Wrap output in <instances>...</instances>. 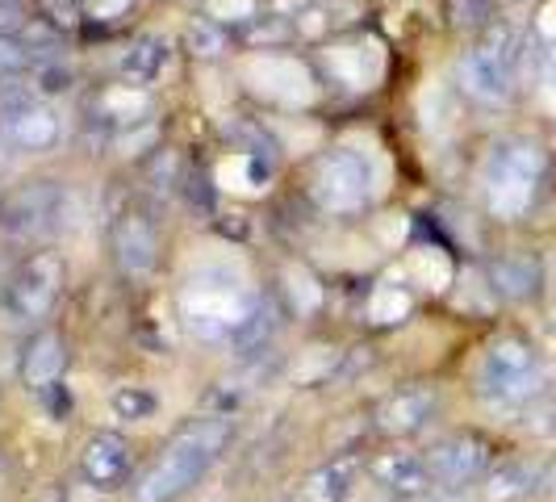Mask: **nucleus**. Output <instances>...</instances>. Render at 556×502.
I'll return each instance as SVG.
<instances>
[{"label":"nucleus","mask_w":556,"mask_h":502,"mask_svg":"<svg viewBox=\"0 0 556 502\" xmlns=\"http://www.w3.org/2000/svg\"><path fill=\"white\" fill-rule=\"evenodd\" d=\"M230 444V415H205L180 427L167 448L151 461V469L130 481L135 502H176L193 490L201 477L218 465V456Z\"/></svg>","instance_id":"1"},{"label":"nucleus","mask_w":556,"mask_h":502,"mask_svg":"<svg viewBox=\"0 0 556 502\" xmlns=\"http://www.w3.org/2000/svg\"><path fill=\"white\" fill-rule=\"evenodd\" d=\"M548 176V151L535 139H502L485 160V205L494 218H523Z\"/></svg>","instance_id":"2"},{"label":"nucleus","mask_w":556,"mask_h":502,"mask_svg":"<svg viewBox=\"0 0 556 502\" xmlns=\"http://www.w3.org/2000/svg\"><path fill=\"white\" fill-rule=\"evenodd\" d=\"M548 386L544 361L523 335H498L477 361V393L494 406H528Z\"/></svg>","instance_id":"3"},{"label":"nucleus","mask_w":556,"mask_h":502,"mask_svg":"<svg viewBox=\"0 0 556 502\" xmlns=\"http://www.w3.org/2000/svg\"><path fill=\"white\" fill-rule=\"evenodd\" d=\"M260 298L243 289L239 280H230L226 273H197L185 293H180V314H185V327L201 339H230L235 327L251 314Z\"/></svg>","instance_id":"4"},{"label":"nucleus","mask_w":556,"mask_h":502,"mask_svg":"<svg viewBox=\"0 0 556 502\" xmlns=\"http://www.w3.org/2000/svg\"><path fill=\"white\" fill-rule=\"evenodd\" d=\"M309 189L314 201L327 210V214H361L364 201L372 197V172L361 151H348V147H334L327 151L314 176H309Z\"/></svg>","instance_id":"5"},{"label":"nucleus","mask_w":556,"mask_h":502,"mask_svg":"<svg viewBox=\"0 0 556 502\" xmlns=\"http://www.w3.org/2000/svg\"><path fill=\"white\" fill-rule=\"evenodd\" d=\"M59 289H63V260L55 251H29L26 260L9 273L4 285V302L13 310V318H47L59 302Z\"/></svg>","instance_id":"6"},{"label":"nucleus","mask_w":556,"mask_h":502,"mask_svg":"<svg viewBox=\"0 0 556 502\" xmlns=\"http://www.w3.org/2000/svg\"><path fill=\"white\" fill-rule=\"evenodd\" d=\"M427 465H431L435 486L469 490L477 481H485V474L494 469V444L477 431H456V436H444L431 444Z\"/></svg>","instance_id":"7"},{"label":"nucleus","mask_w":556,"mask_h":502,"mask_svg":"<svg viewBox=\"0 0 556 502\" xmlns=\"http://www.w3.org/2000/svg\"><path fill=\"white\" fill-rule=\"evenodd\" d=\"M456 80H460V92L473 97L477 105L502 110L515 97V59L494 51L490 42H477L456 63Z\"/></svg>","instance_id":"8"},{"label":"nucleus","mask_w":556,"mask_h":502,"mask_svg":"<svg viewBox=\"0 0 556 502\" xmlns=\"http://www.w3.org/2000/svg\"><path fill=\"white\" fill-rule=\"evenodd\" d=\"M243 76L251 80V88L268 101H280V105H314L318 88H314V76L302 59L289 55H255L243 67Z\"/></svg>","instance_id":"9"},{"label":"nucleus","mask_w":556,"mask_h":502,"mask_svg":"<svg viewBox=\"0 0 556 502\" xmlns=\"http://www.w3.org/2000/svg\"><path fill=\"white\" fill-rule=\"evenodd\" d=\"M59 210H63V189L51 185V180H38V185H26V189L4 197V205H0V230L13 235V239L42 235V230L55 226Z\"/></svg>","instance_id":"10"},{"label":"nucleus","mask_w":556,"mask_h":502,"mask_svg":"<svg viewBox=\"0 0 556 502\" xmlns=\"http://www.w3.org/2000/svg\"><path fill=\"white\" fill-rule=\"evenodd\" d=\"M80 477L101 494L130 486V477H135V448H130V440L117 436V431L88 436V444L80 452Z\"/></svg>","instance_id":"11"},{"label":"nucleus","mask_w":556,"mask_h":502,"mask_svg":"<svg viewBox=\"0 0 556 502\" xmlns=\"http://www.w3.org/2000/svg\"><path fill=\"white\" fill-rule=\"evenodd\" d=\"M544 260L535 251H502L485 268V285L490 293L510 302V306H528L544 293Z\"/></svg>","instance_id":"12"},{"label":"nucleus","mask_w":556,"mask_h":502,"mask_svg":"<svg viewBox=\"0 0 556 502\" xmlns=\"http://www.w3.org/2000/svg\"><path fill=\"white\" fill-rule=\"evenodd\" d=\"M368 477H372V486H377L381 494H390V499L418 502L422 494H431V490H435V477H431L427 456H418V452H402V448L372 456V461H368Z\"/></svg>","instance_id":"13"},{"label":"nucleus","mask_w":556,"mask_h":502,"mask_svg":"<svg viewBox=\"0 0 556 502\" xmlns=\"http://www.w3.org/2000/svg\"><path fill=\"white\" fill-rule=\"evenodd\" d=\"M113 260L126 277H151L160 264V230L147 223L142 214H122L110 230Z\"/></svg>","instance_id":"14"},{"label":"nucleus","mask_w":556,"mask_h":502,"mask_svg":"<svg viewBox=\"0 0 556 502\" xmlns=\"http://www.w3.org/2000/svg\"><path fill=\"white\" fill-rule=\"evenodd\" d=\"M22 386L34 393H51L67 368V343L59 331H38L29 335V343L22 348Z\"/></svg>","instance_id":"15"},{"label":"nucleus","mask_w":556,"mask_h":502,"mask_svg":"<svg viewBox=\"0 0 556 502\" xmlns=\"http://www.w3.org/2000/svg\"><path fill=\"white\" fill-rule=\"evenodd\" d=\"M172 42L167 34H155L147 29L139 38H130V47L117 59V72H122V84H139V88H151L155 80H164L172 72Z\"/></svg>","instance_id":"16"},{"label":"nucleus","mask_w":556,"mask_h":502,"mask_svg":"<svg viewBox=\"0 0 556 502\" xmlns=\"http://www.w3.org/2000/svg\"><path fill=\"white\" fill-rule=\"evenodd\" d=\"M435 406H440V398H435V390H427V386L397 390L377 406V427L386 436H415V431H422L431 423Z\"/></svg>","instance_id":"17"},{"label":"nucleus","mask_w":556,"mask_h":502,"mask_svg":"<svg viewBox=\"0 0 556 502\" xmlns=\"http://www.w3.org/2000/svg\"><path fill=\"white\" fill-rule=\"evenodd\" d=\"M0 130H4V139L13 142L17 151H26V155L51 151V147L59 142V135H63L59 113L51 110V101H34V105H26L13 122H4Z\"/></svg>","instance_id":"18"},{"label":"nucleus","mask_w":556,"mask_h":502,"mask_svg":"<svg viewBox=\"0 0 556 502\" xmlns=\"http://www.w3.org/2000/svg\"><path fill=\"white\" fill-rule=\"evenodd\" d=\"M364 461L356 452H339L331 461H323L302 486V502H348L356 477H361Z\"/></svg>","instance_id":"19"},{"label":"nucleus","mask_w":556,"mask_h":502,"mask_svg":"<svg viewBox=\"0 0 556 502\" xmlns=\"http://www.w3.org/2000/svg\"><path fill=\"white\" fill-rule=\"evenodd\" d=\"M92 113L113 126V130H130V126H142L147 113H151V88H139V84H110L97 101H92Z\"/></svg>","instance_id":"20"},{"label":"nucleus","mask_w":556,"mask_h":502,"mask_svg":"<svg viewBox=\"0 0 556 502\" xmlns=\"http://www.w3.org/2000/svg\"><path fill=\"white\" fill-rule=\"evenodd\" d=\"M540 481H544L540 465H531L523 456H510V461H494V469L485 474L481 494H485V502H519L528 499V494H535Z\"/></svg>","instance_id":"21"},{"label":"nucleus","mask_w":556,"mask_h":502,"mask_svg":"<svg viewBox=\"0 0 556 502\" xmlns=\"http://www.w3.org/2000/svg\"><path fill=\"white\" fill-rule=\"evenodd\" d=\"M277 335H280L277 310L260 298V302L251 306V314L239 323V327H235V335H230L226 343H230V352H235L239 361H251V356H264V352L277 343Z\"/></svg>","instance_id":"22"},{"label":"nucleus","mask_w":556,"mask_h":502,"mask_svg":"<svg viewBox=\"0 0 556 502\" xmlns=\"http://www.w3.org/2000/svg\"><path fill=\"white\" fill-rule=\"evenodd\" d=\"M218 185L243 197L268 193V185H273V164H268L260 151H235L230 160L218 164Z\"/></svg>","instance_id":"23"},{"label":"nucleus","mask_w":556,"mask_h":502,"mask_svg":"<svg viewBox=\"0 0 556 502\" xmlns=\"http://www.w3.org/2000/svg\"><path fill=\"white\" fill-rule=\"evenodd\" d=\"M29 92L34 97H42V101H55V97H67L72 88H76V67L67 63L63 55H38L34 59V67H29Z\"/></svg>","instance_id":"24"},{"label":"nucleus","mask_w":556,"mask_h":502,"mask_svg":"<svg viewBox=\"0 0 556 502\" xmlns=\"http://www.w3.org/2000/svg\"><path fill=\"white\" fill-rule=\"evenodd\" d=\"M243 47H251V51H260V55H268V51H277V47H285L289 38H298L293 34V22H285V17H277V13H255L251 22H243V26L230 29Z\"/></svg>","instance_id":"25"},{"label":"nucleus","mask_w":556,"mask_h":502,"mask_svg":"<svg viewBox=\"0 0 556 502\" xmlns=\"http://www.w3.org/2000/svg\"><path fill=\"white\" fill-rule=\"evenodd\" d=\"M368 59H377L372 47H331L327 51V67L339 84L348 88H372V80L381 76V67H368Z\"/></svg>","instance_id":"26"},{"label":"nucleus","mask_w":556,"mask_h":502,"mask_svg":"<svg viewBox=\"0 0 556 502\" xmlns=\"http://www.w3.org/2000/svg\"><path fill=\"white\" fill-rule=\"evenodd\" d=\"M410 310H415V293H410L406 285H397V280H381V285L368 293V318H372L377 327H393V323L410 318Z\"/></svg>","instance_id":"27"},{"label":"nucleus","mask_w":556,"mask_h":502,"mask_svg":"<svg viewBox=\"0 0 556 502\" xmlns=\"http://www.w3.org/2000/svg\"><path fill=\"white\" fill-rule=\"evenodd\" d=\"M226 47H230V34H226L223 22H214V17H189V26H185V51H189L197 63L223 59Z\"/></svg>","instance_id":"28"},{"label":"nucleus","mask_w":556,"mask_h":502,"mask_svg":"<svg viewBox=\"0 0 556 502\" xmlns=\"http://www.w3.org/2000/svg\"><path fill=\"white\" fill-rule=\"evenodd\" d=\"M110 415L117 423H147V418L160 415V393L151 386H113Z\"/></svg>","instance_id":"29"},{"label":"nucleus","mask_w":556,"mask_h":502,"mask_svg":"<svg viewBox=\"0 0 556 502\" xmlns=\"http://www.w3.org/2000/svg\"><path fill=\"white\" fill-rule=\"evenodd\" d=\"M406 280H415L422 289H444L452 280V260L440 248H415L406 255Z\"/></svg>","instance_id":"30"},{"label":"nucleus","mask_w":556,"mask_h":502,"mask_svg":"<svg viewBox=\"0 0 556 502\" xmlns=\"http://www.w3.org/2000/svg\"><path fill=\"white\" fill-rule=\"evenodd\" d=\"M334 364H339V348L318 343V348L302 352V361L293 364V381H298V386H318V381H327V377H331Z\"/></svg>","instance_id":"31"},{"label":"nucleus","mask_w":556,"mask_h":502,"mask_svg":"<svg viewBox=\"0 0 556 502\" xmlns=\"http://www.w3.org/2000/svg\"><path fill=\"white\" fill-rule=\"evenodd\" d=\"M285 289H289V302L298 314H309V310L323 306V289H318V280L309 277L306 268H285Z\"/></svg>","instance_id":"32"},{"label":"nucleus","mask_w":556,"mask_h":502,"mask_svg":"<svg viewBox=\"0 0 556 502\" xmlns=\"http://www.w3.org/2000/svg\"><path fill=\"white\" fill-rule=\"evenodd\" d=\"M34 51H29L22 38H0V84L9 80H26L29 67H34Z\"/></svg>","instance_id":"33"},{"label":"nucleus","mask_w":556,"mask_h":502,"mask_svg":"<svg viewBox=\"0 0 556 502\" xmlns=\"http://www.w3.org/2000/svg\"><path fill=\"white\" fill-rule=\"evenodd\" d=\"M260 9H264V0H210L205 4V17H214V22L235 29L243 26V22H251Z\"/></svg>","instance_id":"34"},{"label":"nucleus","mask_w":556,"mask_h":502,"mask_svg":"<svg viewBox=\"0 0 556 502\" xmlns=\"http://www.w3.org/2000/svg\"><path fill=\"white\" fill-rule=\"evenodd\" d=\"M38 4V13L47 17V26L51 29H76L84 22V0H34Z\"/></svg>","instance_id":"35"},{"label":"nucleus","mask_w":556,"mask_h":502,"mask_svg":"<svg viewBox=\"0 0 556 502\" xmlns=\"http://www.w3.org/2000/svg\"><path fill=\"white\" fill-rule=\"evenodd\" d=\"M456 26H485L490 22V0H447Z\"/></svg>","instance_id":"36"},{"label":"nucleus","mask_w":556,"mask_h":502,"mask_svg":"<svg viewBox=\"0 0 556 502\" xmlns=\"http://www.w3.org/2000/svg\"><path fill=\"white\" fill-rule=\"evenodd\" d=\"M130 4L135 0H84V17H92V22H117V17L130 13Z\"/></svg>","instance_id":"37"},{"label":"nucleus","mask_w":556,"mask_h":502,"mask_svg":"<svg viewBox=\"0 0 556 502\" xmlns=\"http://www.w3.org/2000/svg\"><path fill=\"white\" fill-rule=\"evenodd\" d=\"M26 29V9L22 0H0V38H17Z\"/></svg>","instance_id":"38"},{"label":"nucleus","mask_w":556,"mask_h":502,"mask_svg":"<svg viewBox=\"0 0 556 502\" xmlns=\"http://www.w3.org/2000/svg\"><path fill=\"white\" fill-rule=\"evenodd\" d=\"M418 502H469V494L465 490H452V486H435L431 494H422Z\"/></svg>","instance_id":"39"},{"label":"nucleus","mask_w":556,"mask_h":502,"mask_svg":"<svg viewBox=\"0 0 556 502\" xmlns=\"http://www.w3.org/2000/svg\"><path fill=\"white\" fill-rule=\"evenodd\" d=\"M540 494L556 502V465H553V469H544V481H540Z\"/></svg>","instance_id":"40"},{"label":"nucleus","mask_w":556,"mask_h":502,"mask_svg":"<svg viewBox=\"0 0 556 502\" xmlns=\"http://www.w3.org/2000/svg\"><path fill=\"white\" fill-rule=\"evenodd\" d=\"M4 477H9V461H4V452H0V486H4Z\"/></svg>","instance_id":"41"},{"label":"nucleus","mask_w":556,"mask_h":502,"mask_svg":"<svg viewBox=\"0 0 556 502\" xmlns=\"http://www.w3.org/2000/svg\"><path fill=\"white\" fill-rule=\"evenodd\" d=\"M0 285H9V277H0Z\"/></svg>","instance_id":"42"}]
</instances>
